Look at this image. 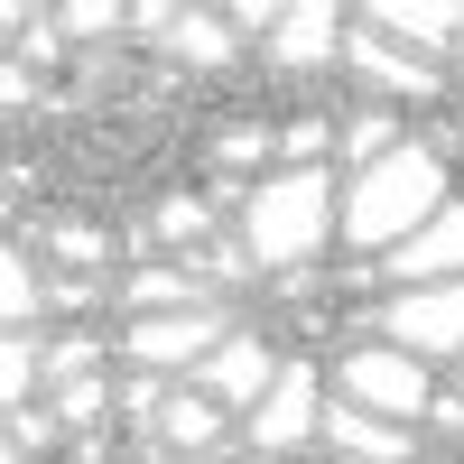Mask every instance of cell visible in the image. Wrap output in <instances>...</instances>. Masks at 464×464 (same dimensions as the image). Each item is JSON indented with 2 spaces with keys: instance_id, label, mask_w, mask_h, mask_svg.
<instances>
[{
  "instance_id": "6da1fadb",
  "label": "cell",
  "mask_w": 464,
  "mask_h": 464,
  "mask_svg": "<svg viewBox=\"0 0 464 464\" xmlns=\"http://www.w3.org/2000/svg\"><path fill=\"white\" fill-rule=\"evenodd\" d=\"M437 205H446V168H437V149L400 140L381 168H362V177H353V196H343V242L381 260L391 242H409V232L428 223Z\"/></svg>"
},
{
  "instance_id": "7a4b0ae2",
  "label": "cell",
  "mask_w": 464,
  "mask_h": 464,
  "mask_svg": "<svg viewBox=\"0 0 464 464\" xmlns=\"http://www.w3.org/2000/svg\"><path fill=\"white\" fill-rule=\"evenodd\" d=\"M334 223H343V205H334L325 168H288V177L251 186V205H242V251H251V269H306V260L325 251Z\"/></svg>"
},
{
  "instance_id": "3957f363",
  "label": "cell",
  "mask_w": 464,
  "mask_h": 464,
  "mask_svg": "<svg viewBox=\"0 0 464 464\" xmlns=\"http://www.w3.org/2000/svg\"><path fill=\"white\" fill-rule=\"evenodd\" d=\"M334 400H353V409H372V418H400V428H418V418L437 409L428 362L400 353V343H353V353L334 362Z\"/></svg>"
},
{
  "instance_id": "277c9868",
  "label": "cell",
  "mask_w": 464,
  "mask_h": 464,
  "mask_svg": "<svg viewBox=\"0 0 464 464\" xmlns=\"http://www.w3.org/2000/svg\"><path fill=\"white\" fill-rule=\"evenodd\" d=\"M223 334H232V316H223V306H177V316H130L121 353H130L140 372H159V381H168V372H196Z\"/></svg>"
},
{
  "instance_id": "5b68a950",
  "label": "cell",
  "mask_w": 464,
  "mask_h": 464,
  "mask_svg": "<svg viewBox=\"0 0 464 464\" xmlns=\"http://www.w3.org/2000/svg\"><path fill=\"white\" fill-rule=\"evenodd\" d=\"M381 343L400 353H464V279H428V288H400L381 306Z\"/></svg>"
},
{
  "instance_id": "8992f818",
  "label": "cell",
  "mask_w": 464,
  "mask_h": 464,
  "mask_svg": "<svg viewBox=\"0 0 464 464\" xmlns=\"http://www.w3.org/2000/svg\"><path fill=\"white\" fill-rule=\"evenodd\" d=\"M381 269H391V288H428V279H464V205H437L428 223L409 232V242L381 251Z\"/></svg>"
},
{
  "instance_id": "52a82bcc",
  "label": "cell",
  "mask_w": 464,
  "mask_h": 464,
  "mask_svg": "<svg viewBox=\"0 0 464 464\" xmlns=\"http://www.w3.org/2000/svg\"><path fill=\"white\" fill-rule=\"evenodd\" d=\"M316 437V362H279V381H269V400L251 409V446L260 455H288Z\"/></svg>"
},
{
  "instance_id": "ba28073f",
  "label": "cell",
  "mask_w": 464,
  "mask_h": 464,
  "mask_svg": "<svg viewBox=\"0 0 464 464\" xmlns=\"http://www.w3.org/2000/svg\"><path fill=\"white\" fill-rule=\"evenodd\" d=\"M269 381H279V353H269L260 334H223L214 353L196 362V391H205V400H232V409H260Z\"/></svg>"
},
{
  "instance_id": "9c48e42d",
  "label": "cell",
  "mask_w": 464,
  "mask_h": 464,
  "mask_svg": "<svg viewBox=\"0 0 464 464\" xmlns=\"http://www.w3.org/2000/svg\"><path fill=\"white\" fill-rule=\"evenodd\" d=\"M362 28H381L391 47H409V56L437 65V47H464V0H372Z\"/></svg>"
},
{
  "instance_id": "30bf717a",
  "label": "cell",
  "mask_w": 464,
  "mask_h": 464,
  "mask_svg": "<svg viewBox=\"0 0 464 464\" xmlns=\"http://www.w3.org/2000/svg\"><path fill=\"white\" fill-rule=\"evenodd\" d=\"M343 56H353L362 74H372V84H391V93H437V65L428 56H409V47H391V37H381V28H343Z\"/></svg>"
},
{
  "instance_id": "8fae6325",
  "label": "cell",
  "mask_w": 464,
  "mask_h": 464,
  "mask_svg": "<svg viewBox=\"0 0 464 464\" xmlns=\"http://www.w3.org/2000/svg\"><path fill=\"white\" fill-rule=\"evenodd\" d=\"M334 47H343V10H334V0H297V10L269 28V56H279V65H325Z\"/></svg>"
},
{
  "instance_id": "7c38bea8",
  "label": "cell",
  "mask_w": 464,
  "mask_h": 464,
  "mask_svg": "<svg viewBox=\"0 0 464 464\" xmlns=\"http://www.w3.org/2000/svg\"><path fill=\"white\" fill-rule=\"evenodd\" d=\"M325 437H334L343 455H362V464H409V428H400V418L353 409V400H334V409H325Z\"/></svg>"
},
{
  "instance_id": "4fadbf2b",
  "label": "cell",
  "mask_w": 464,
  "mask_h": 464,
  "mask_svg": "<svg viewBox=\"0 0 464 464\" xmlns=\"http://www.w3.org/2000/svg\"><path fill=\"white\" fill-rule=\"evenodd\" d=\"M130 19L168 28V47H177L186 65H223V56H232V28H223L214 10H130Z\"/></svg>"
},
{
  "instance_id": "5bb4252c",
  "label": "cell",
  "mask_w": 464,
  "mask_h": 464,
  "mask_svg": "<svg viewBox=\"0 0 464 464\" xmlns=\"http://www.w3.org/2000/svg\"><path fill=\"white\" fill-rule=\"evenodd\" d=\"M121 306H140V316H149V306H214V288L186 279V269L168 260V269H130V279H121Z\"/></svg>"
},
{
  "instance_id": "9a60e30c",
  "label": "cell",
  "mask_w": 464,
  "mask_h": 464,
  "mask_svg": "<svg viewBox=\"0 0 464 464\" xmlns=\"http://www.w3.org/2000/svg\"><path fill=\"white\" fill-rule=\"evenodd\" d=\"M214 437H223L214 400H205V391H168V409H159V446H186V455H205Z\"/></svg>"
},
{
  "instance_id": "2e32d148",
  "label": "cell",
  "mask_w": 464,
  "mask_h": 464,
  "mask_svg": "<svg viewBox=\"0 0 464 464\" xmlns=\"http://www.w3.org/2000/svg\"><path fill=\"white\" fill-rule=\"evenodd\" d=\"M37 306H47V288H37V269L19 260V251H0V316H10V334L37 316Z\"/></svg>"
},
{
  "instance_id": "e0dca14e",
  "label": "cell",
  "mask_w": 464,
  "mask_h": 464,
  "mask_svg": "<svg viewBox=\"0 0 464 464\" xmlns=\"http://www.w3.org/2000/svg\"><path fill=\"white\" fill-rule=\"evenodd\" d=\"M111 400H121V391H102V372L93 381H56V418H65V428H102Z\"/></svg>"
},
{
  "instance_id": "ac0fdd59",
  "label": "cell",
  "mask_w": 464,
  "mask_h": 464,
  "mask_svg": "<svg viewBox=\"0 0 464 464\" xmlns=\"http://www.w3.org/2000/svg\"><path fill=\"white\" fill-rule=\"evenodd\" d=\"M391 149H400V140H391V111H362V121L343 130V159H353V177H362V168H381Z\"/></svg>"
},
{
  "instance_id": "d6986e66",
  "label": "cell",
  "mask_w": 464,
  "mask_h": 464,
  "mask_svg": "<svg viewBox=\"0 0 464 464\" xmlns=\"http://www.w3.org/2000/svg\"><path fill=\"white\" fill-rule=\"evenodd\" d=\"M47 251H56V260H74V269H102V251H111V242H102V232H84V223H47Z\"/></svg>"
},
{
  "instance_id": "ffe728a7",
  "label": "cell",
  "mask_w": 464,
  "mask_h": 464,
  "mask_svg": "<svg viewBox=\"0 0 464 464\" xmlns=\"http://www.w3.org/2000/svg\"><path fill=\"white\" fill-rule=\"evenodd\" d=\"M93 362H102V353H93L84 334H65V343H47V391H56V381H93Z\"/></svg>"
},
{
  "instance_id": "44dd1931",
  "label": "cell",
  "mask_w": 464,
  "mask_h": 464,
  "mask_svg": "<svg viewBox=\"0 0 464 464\" xmlns=\"http://www.w3.org/2000/svg\"><path fill=\"white\" fill-rule=\"evenodd\" d=\"M130 10H111V0H65L56 10V28H74V37H93V28H121Z\"/></svg>"
},
{
  "instance_id": "7402d4cb",
  "label": "cell",
  "mask_w": 464,
  "mask_h": 464,
  "mask_svg": "<svg viewBox=\"0 0 464 464\" xmlns=\"http://www.w3.org/2000/svg\"><path fill=\"white\" fill-rule=\"evenodd\" d=\"M121 409H130V418H149V428H159V409H168V381H159V372L121 381Z\"/></svg>"
},
{
  "instance_id": "603a6c76",
  "label": "cell",
  "mask_w": 464,
  "mask_h": 464,
  "mask_svg": "<svg viewBox=\"0 0 464 464\" xmlns=\"http://www.w3.org/2000/svg\"><path fill=\"white\" fill-rule=\"evenodd\" d=\"M56 409H10V446H56Z\"/></svg>"
},
{
  "instance_id": "cb8c5ba5",
  "label": "cell",
  "mask_w": 464,
  "mask_h": 464,
  "mask_svg": "<svg viewBox=\"0 0 464 464\" xmlns=\"http://www.w3.org/2000/svg\"><path fill=\"white\" fill-rule=\"evenodd\" d=\"M159 232H168V242H196V232H205V205H186V196L159 205Z\"/></svg>"
},
{
  "instance_id": "d4e9b609",
  "label": "cell",
  "mask_w": 464,
  "mask_h": 464,
  "mask_svg": "<svg viewBox=\"0 0 464 464\" xmlns=\"http://www.w3.org/2000/svg\"><path fill=\"white\" fill-rule=\"evenodd\" d=\"M316 149H325V130H316V121H297V130H279V159H316Z\"/></svg>"
},
{
  "instance_id": "484cf974",
  "label": "cell",
  "mask_w": 464,
  "mask_h": 464,
  "mask_svg": "<svg viewBox=\"0 0 464 464\" xmlns=\"http://www.w3.org/2000/svg\"><path fill=\"white\" fill-rule=\"evenodd\" d=\"M251 159H269V140H260V130H242V140H223V168H251Z\"/></svg>"
},
{
  "instance_id": "4316f807",
  "label": "cell",
  "mask_w": 464,
  "mask_h": 464,
  "mask_svg": "<svg viewBox=\"0 0 464 464\" xmlns=\"http://www.w3.org/2000/svg\"><path fill=\"white\" fill-rule=\"evenodd\" d=\"M455 362H464V353H455Z\"/></svg>"
}]
</instances>
